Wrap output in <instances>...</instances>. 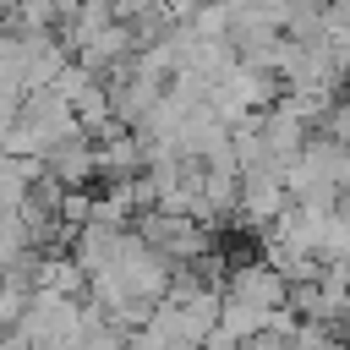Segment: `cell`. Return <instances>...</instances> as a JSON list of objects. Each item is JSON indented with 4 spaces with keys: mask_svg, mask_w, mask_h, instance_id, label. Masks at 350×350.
Returning <instances> with one entry per match:
<instances>
[]
</instances>
